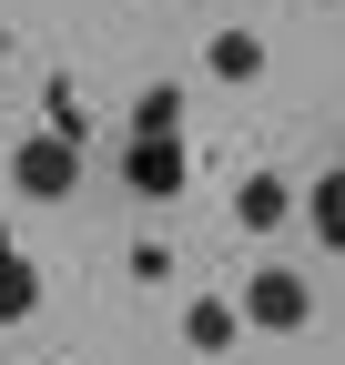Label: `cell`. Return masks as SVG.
I'll return each mask as SVG.
<instances>
[{
  "label": "cell",
  "instance_id": "6da1fadb",
  "mask_svg": "<svg viewBox=\"0 0 345 365\" xmlns=\"http://www.w3.org/2000/svg\"><path fill=\"white\" fill-rule=\"evenodd\" d=\"M11 182L31 203H61L71 182H81V132H31V143L11 153Z\"/></svg>",
  "mask_w": 345,
  "mask_h": 365
},
{
  "label": "cell",
  "instance_id": "7a4b0ae2",
  "mask_svg": "<svg viewBox=\"0 0 345 365\" xmlns=\"http://www.w3.org/2000/svg\"><path fill=\"white\" fill-rule=\"evenodd\" d=\"M122 182H133L143 203H172V193L193 182V163H183L172 132H133V143H122Z\"/></svg>",
  "mask_w": 345,
  "mask_h": 365
},
{
  "label": "cell",
  "instance_id": "3957f363",
  "mask_svg": "<svg viewBox=\"0 0 345 365\" xmlns=\"http://www.w3.org/2000/svg\"><path fill=\"white\" fill-rule=\"evenodd\" d=\"M305 314H315V294H305V274H284V264H264V274H254V284H244V325H254V335H294V325H305Z\"/></svg>",
  "mask_w": 345,
  "mask_h": 365
},
{
  "label": "cell",
  "instance_id": "277c9868",
  "mask_svg": "<svg viewBox=\"0 0 345 365\" xmlns=\"http://www.w3.org/2000/svg\"><path fill=\"white\" fill-rule=\"evenodd\" d=\"M234 325H244V314H234L224 294H193V304H183V345H193V355H224Z\"/></svg>",
  "mask_w": 345,
  "mask_h": 365
},
{
  "label": "cell",
  "instance_id": "5b68a950",
  "mask_svg": "<svg viewBox=\"0 0 345 365\" xmlns=\"http://www.w3.org/2000/svg\"><path fill=\"white\" fill-rule=\"evenodd\" d=\"M234 213H244V234H274V223L294 213V193H284V182H274V173H254V182H244V193H234Z\"/></svg>",
  "mask_w": 345,
  "mask_h": 365
},
{
  "label": "cell",
  "instance_id": "8992f818",
  "mask_svg": "<svg viewBox=\"0 0 345 365\" xmlns=\"http://www.w3.org/2000/svg\"><path fill=\"white\" fill-rule=\"evenodd\" d=\"M31 304H41V274H31V254L11 244V254H0V325H21Z\"/></svg>",
  "mask_w": 345,
  "mask_h": 365
},
{
  "label": "cell",
  "instance_id": "52a82bcc",
  "mask_svg": "<svg viewBox=\"0 0 345 365\" xmlns=\"http://www.w3.org/2000/svg\"><path fill=\"white\" fill-rule=\"evenodd\" d=\"M305 223L345 254V173H315V193H305Z\"/></svg>",
  "mask_w": 345,
  "mask_h": 365
},
{
  "label": "cell",
  "instance_id": "ba28073f",
  "mask_svg": "<svg viewBox=\"0 0 345 365\" xmlns=\"http://www.w3.org/2000/svg\"><path fill=\"white\" fill-rule=\"evenodd\" d=\"M213 71H224V81H254V71H264V41H254V31H213V51H203Z\"/></svg>",
  "mask_w": 345,
  "mask_h": 365
},
{
  "label": "cell",
  "instance_id": "9c48e42d",
  "mask_svg": "<svg viewBox=\"0 0 345 365\" xmlns=\"http://www.w3.org/2000/svg\"><path fill=\"white\" fill-rule=\"evenodd\" d=\"M172 122H183V91H172V81L133 91V132H172Z\"/></svg>",
  "mask_w": 345,
  "mask_h": 365
},
{
  "label": "cell",
  "instance_id": "30bf717a",
  "mask_svg": "<svg viewBox=\"0 0 345 365\" xmlns=\"http://www.w3.org/2000/svg\"><path fill=\"white\" fill-rule=\"evenodd\" d=\"M0 254H11V234H0Z\"/></svg>",
  "mask_w": 345,
  "mask_h": 365
}]
</instances>
